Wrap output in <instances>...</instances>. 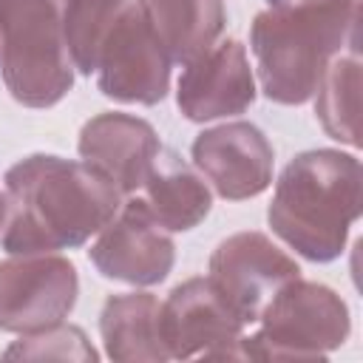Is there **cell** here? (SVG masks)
<instances>
[{"mask_svg":"<svg viewBox=\"0 0 363 363\" xmlns=\"http://www.w3.org/2000/svg\"><path fill=\"white\" fill-rule=\"evenodd\" d=\"M6 227L0 244L17 252L77 250L122 207L119 187L88 162L31 153L6 176Z\"/></svg>","mask_w":363,"mask_h":363,"instance_id":"cell-1","label":"cell"},{"mask_svg":"<svg viewBox=\"0 0 363 363\" xmlns=\"http://www.w3.org/2000/svg\"><path fill=\"white\" fill-rule=\"evenodd\" d=\"M357 0H267L250 26L258 82L269 102L303 105L326 65L354 43Z\"/></svg>","mask_w":363,"mask_h":363,"instance_id":"cell-2","label":"cell"},{"mask_svg":"<svg viewBox=\"0 0 363 363\" xmlns=\"http://www.w3.org/2000/svg\"><path fill=\"white\" fill-rule=\"evenodd\" d=\"M360 216V162L335 147L298 153L278 176L267 221L298 255L329 264L343 255Z\"/></svg>","mask_w":363,"mask_h":363,"instance_id":"cell-3","label":"cell"},{"mask_svg":"<svg viewBox=\"0 0 363 363\" xmlns=\"http://www.w3.org/2000/svg\"><path fill=\"white\" fill-rule=\"evenodd\" d=\"M0 74L26 108H51L74 88L60 0H0Z\"/></svg>","mask_w":363,"mask_h":363,"instance_id":"cell-4","label":"cell"},{"mask_svg":"<svg viewBox=\"0 0 363 363\" xmlns=\"http://www.w3.org/2000/svg\"><path fill=\"white\" fill-rule=\"evenodd\" d=\"M258 332L238 343L241 357L258 360H323L352 332L346 301L326 284L286 281L261 309Z\"/></svg>","mask_w":363,"mask_h":363,"instance_id":"cell-5","label":"cell"},{"mask_svg":"<svg viewBox=\"0 0 363 363\" xmlns=\"http://www.w3.org/2000/svg\"><path fill=\"white\" fill-rule=\"evenodd\" d=\"M170 57L150 20L147 0H125L96 48V85L108 99L156 105L170 91Z\"/></svg>","mask_w":363,"mask_h":363,"instance_id":"cell-6","label":"cell"},{"mask_svg":"<svg viewBox=\"0 0 363 363\" xmlns=\"http://www.w3.org/2000/svg\"><path fill=\"white\" fill-rule=\"evenodd\" d=\"M79 298L77 267L57 252H17L0 261V332L31 335L62 323Z\"/></svg>","mask_w":363,"mask_h":363,"instance_id":"cell-7","label":"cell"},{"mask_svg":"<svg viewBox=\"0 0 363 363\" xmlns=\"http://www.w3.org/2000/svg\"><path fill=\"white\" fill-rule=\"evenodd\" d=\"M244 323L207 275L187 278L170 289L159 306V332L176 360L190 357H241Z\"/></svg>","mask_w":363,"mask_h":363,"instance_id":"cell-8","label":"cell"},{"mask_svg":"<svg viewBox=\"0 0 363 363\" xmlns=\"http://www.w3.org/2000/svg\"><path fill=\"white\" fill-rule=\"evenodd\" d=\"M301 267L269 235L258 230L233 233L210 255V281L224 295L230 309L244 326L255 323L267 301L292 278Z\"/></svg>","mask_w":363,"mask_h":363,"instance_id":"cell-9","label":"cell"},{"mask_svg":"<svg viewBox=\"0 0 363 363\" xmlns=\"http://www.w3.org/2000/svg\"><path fill=\"white\" fill-rule=\"evenodd\" d=\"M91 264L102 278L130 286L162 284L176 261V244L139 196L122 201L119 213L96 233L88 250Z\"/></svg>","mask_w":363,"mask_h":363,"instance_id":"cell-10","label":"cell"},{"mask_svg":"<svg viewBox=\"0 0 363 363\" xmlns=\"http://www.w3.org/2000/svg\"><path fill=\"white\" fill-rule=\"evenodd\" d=\"M190 156L196 170L227 201L255 199L272 184L275 150L252 122L238 119L201 130L190 145Z\"/></svg>","mask_w":363,"mask_h":363,"instance_id":"cell-11","label":"cell"},{"mask_svg":"<svg viewBox=\"0 0 363 363\" xmlns=\"http://www.w3.org/2000/svg\"><path fill=\"white\" fill-rule=\"evenodd\" d=\"M255 94L247 48L227 37L184 65L176 105L187 122H213L244 113L255 102Z\"/></svg>","mask_w":363,"mask_h":363,"instance_id":"cell-12","label":"cell"},{"mask_svg":"<svg viewBox=\"0 0 363 363\" xmlns=\"http://www.w3.org/2000/svg\"><path fill=\"white\" fill-rule=\"evenodd\" d=\"M77 150L82 162L108 176L122 196L139 193L156 153L162 150L156 128L133 113L105 111L79 128Z\"/></svg>","mask_w":363,"mask_h":363,"instance_id":"cell-13","label":"cell"},{"mask_svg":"<svg viewBox=\"0 0 363 363\" xmlns=\"http://www.w3.org/2000/svg\"><path fill=\"white\" fill-rule=\"evenodd\" d=\"M142 201L150 216L170 233H187L199 227L213 207V193L199 170H193L176 150H159L145 182Z\"/></svg>","mask_w":363,"mask_h":363,"instance_id":"cell-14","label":"cell"},{"mask_svg":"<svg viewBox=\"0 0 363 363\" xmlns=\"http://www.w3.org/2000/svg\"><path fill=\"white\" fill-rule=\"evenodd\" d=\"M159 298L150 292L111 295L99 312V335L105 354L119 363L170 360L159 332Z\"/></svg>","mask_w":363,"mask_h":363,"instance_id":"cell-15","label":"cell"},{"mask_svg":"<svg viewBox=\"0 0 363 363\" xmlns=\"http://www.w3.org/2000/svg\"><path fill=\"white\" fill-rule=\"evenodd\" d=\"M147 9L170 62L179 65L216 45L227 26L224 0H147Z\"/></svg>","mask_w":363,"mask_h":363,"instance_id":"cell-16","label":"cell"},{"mask_svg":"<svg viewBox=\"0 0 363 363\" xmlns=\"http://www.w3.org/2000/svg\"><path fill=\"white\" fill-rule=\"evenodd\" d=\"M357 91H360V60H357V48L349 45V54H337L318 88H315V113H318V122L320 128L349 145V147H357L360 139H357Z\"/></svg>","mask_w":363,"mask_h":363,"instance_id":"cell-17","label":"cell"},{"mask_svg":"<svg viewBox=\"0 0 363 363\" xmlns=\"http://www.w3.org/2000/svg\"><path fill=\"white\" fill-rule=\"evenodd\" d=\"M122 3L125 0H60L68 54H71L74 71H79L82 77L94 74L99 40L108 23L122 9Z\"/></svg>","mask_w":363,"mask_h":363,"instance_id":"cell-18","label":"cell"},{"mask_svg":"<svg viewBox=\"0 0 363 363\" xmlns=\"http://www.w3.org/2000/svg\"><path fill=\"white\" fill-rule=\"evenodd\" d=\"M6 360H77V363H94L99 360L96 349L88 343L85 332L79 326L57 323L43 332L23 335L14 340L6 352Z\"/></svg>","mask_w":363,"mask_h":363,"instance_id":"cell-19","label":"cell"},{"mask_svg":"<svg viewBox=\"0 0 363 363\" xmlns=\"http://www.w3.org/2000/svg\"><path fill=\"white\" fill-rule=\"evenodd\" d=\"M6 227V193H0V233Z\"/></svg>","mask_w":363,"mask_h":363,"instance_id":"cell-20","label":"cell"}]
</instances>
